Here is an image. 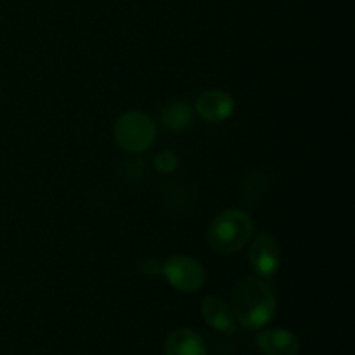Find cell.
<instances>
[{"mask_svg":"<svg viewBox=\"0 0 355 355\" xmlns=\"http://www.w3.org/2000/svg\"><path fill=\"white\" fill-rule=\"evenodd\" d=\"M257 345L266 355H298L300 342L288 329H267L257 336Z\"/></svg>","mask_w":355,"mask_h":355,"instance_id":"ba28073f","label":"cell"},{"mask_svg":"<svg viewBox=\"0 0 355 355\" xmlns=\"http://www.w3.org/2000/svg\"><path fill=\"white\" fill-rule=\"evenodd\" d=\"M156 170L162 173H170L177 168V156L172 151H162L155 159Z\"/></svg>","mask_w":355,"mask_h":355,"instance_id":"7c38bea8","label":"cell"},{"mask_svg":"<svg viewBox=\"0 0 355 355\" xmlns=\"http://www.w3.org/2000/svg\"><path fill=\"white\" fill-rule=\"evenodd\" d=\"M267 189V179L260 173H255V175H250L248 179L243 184V200L246 203H255L257 200H260L263 193Z\"/></svg>","mask_w":355,"mask_h":355,"instance_id":"8fae6325","label":"cell"},{"mask_svg":"<svg viewBox=\"0 0 355 355\" xmlns=\"http://www.w3.org/2000/svg\"><path fill=\"white\" fill-rule=\"evenodd\" d=\"M196 111L210 123L227 120L234 111V99L224 90H207L196 101Z\"/></svg>","mask_w":355,"mask_h":355,"instance_id":"8992f818","label":"cell"},{"mask_svg":"<svg viewBox=\"0 0 355 355\" xmlns=\"http://www.w3.org/2000/svg\"><path fill=\"white\" fill-rule=\"evenodd\" d=\"M165 355H207V343L193 329L180 328L166 338Z\"/></svg>","mask_w":355,"mask_h":355,"instance_id":"9c48e42d","label":"cell"},{"mask_svg":"<svg viewBox=\"0 0 355 355\" xmlns=\"http://www.w3.org/2000/svg\"><path fill=\"white\" fill-rule=\"evenodd\" d=\"M141 270L142 274H146V276H158V274H162V266H159L156 260L149 259V260H144V262H141Z\"/></svg>","mask_w":355,"mask_h":355,"instance_id":"4fadbf2b","label":"cell"},{"mask_svg":"<svg viewBox=\"0 0 355 355\" xmlns=\"http://www.w3.org/2000/svg\"><path fill=\"white\" fill-rule=\"evenodd\" d=\"M232 312L243 328L260 329L276 314V297L262 277H245L232 291Z\"/></svg>","mask_w":355,"mask_h":355,"instance_id":"6da1fadb","label":"cell"},{"mask_svg":"<svg viewBox=\"0 0 355 355\" xmlns=\"http://www.w3.org/2000/svg\"><path fill=\"white\" fill-rule=\"evenodd\" d=\"M253 234V222L243 210H224L208 227V243L215 252L231 255L239 252Z\"/></svg>","mask_w":355,"mask_h":355,"instance_id":"7a4b0ae2","label":"cell"},{"mask_svg":"<svg viewBox=\"0 0 355 355\" xmlns=\"http://www.w3.org/2000/svg\"><path fill=\"white\" fill-rule=\"evenodd\" d=\"M281 252L276 239L267 232H259L250 246V262L262 279H272L279 269Z\"/></svg>","mask_w":355,"mask_h":355,"instance_id":"5b68a950","label":"cell"},{"mask_svg":"<svg viewBox=\"0 0 355 355\" xmlns=\"http://www.w3.org/2000/svg\"><path fill=\"white\" fill-rule=\"evenodd\" d=\"M201 314H203L208 326L224 333V335H234L236 329H238L234 312L224 298L215 297V295L205 298L203 304H201Z\"/></svg>","mask_w":355,"mask_h":355,"instance_id":"52a82bcc","label":"cell"},{"mask_svg":"<svg viewBox=\"0 0 355 355\" xmlns=\"http://www.w3.org/2000/svg\"><path fill=\"white\" fill-rule=\"evenodd\" d=\"M162 274L175 290L184 293L198 291L205 283V270L198 260L177 255L162 266Z\"/></svg>","mask_w":355,"mask_h":355,"instance_id":"277c9868","label":"cell"},{"mask_svg":"<svg viewBox=\"0 0 355 355\" xmlns=\"http://www.w3.org/2000/svg\"><path fill=\"white\" fill-rule=\"evenodd\" d=\"M155 139V121L141 111H128L121 114L114 125V141L127 153L146 151L151 148Z\"/></svg>","mask_w":355,"mask_h":355,"instance_id":"3957f363","label":"cell"},{"mask_svg":"<svg viewBox=\"0 0 355 355\" xmlns=\"http://www.w3.org/2000/svg\"><path fill=\"white\" fill-rule=\"evenodd\" d=\"M159 116H162L163 127L168 128L170 132H180L191 125L193 111H191L189 104L184 101H172V103L165 104Z\"/></svg>","mask_w":355,"mask_h":355,"instance_id":"30bf717a","label":"cell"}]
</instances>
